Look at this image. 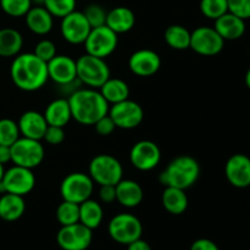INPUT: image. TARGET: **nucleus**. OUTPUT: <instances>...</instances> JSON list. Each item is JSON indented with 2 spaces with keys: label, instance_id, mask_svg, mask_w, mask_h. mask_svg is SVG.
Instances as JSON below:
<instances>
[{
  "label": "nucleus",
  "instance_id": "1",
  "mask_svg": "<svg viewBox=\"0 0 250 250\" xmlns=\"http://www.w3.org/2000/svg\"><path fill=\"white\" fill-rule=\"evenodd\" d=\"M10 76L14 84L23 92H36L49 81L46 62L33 53H20L15 56L10 67Z\"/></svg>",
  "mask_w": 250,
  "mask_h": 250
},
{
  "label": "nucleus",
  "instance_id": "2",
  "mask_svg": "<svg viewBox=\"0 0 250 250\" xmlns=\"http://www.w3.org/2000/svg\"><path fill=\"white\" fill-rule=\"evenodd\" d=\"M72 119L80 125L93 126L103 116L109 114L110 105L99 89L80 88L68 95Z\"/></svg>",
  "mask_w": 250,
  "mask_h": 250
},
{
  "label": "nucleus",
  "instance_id": "3",
  "mask_svg": "<svg viewBox=\"0 0 250 250\" xmlns=\"http://www.w3.org/2000/svg\"><path fill=\"white\" fill-rule=\"evenodd\" d=\"M200 176V165L193 156L180 155L170 161L159 175V181L165 187L188 189L195 185Z\"/></svg>",
  "mask_w": 250,
  "mask_h": 250
},
{
  "label": "nucleus",
  "instance_id": "4",
  "mask_svg": "<svg viewBox=\"0 0 250 250\" xmlns=\"http://www.w3.org/2000/svg\"><path fill=\"white\" fill-rule=\"evenodd\" d=\"M77 78L88 88L99 89L110 78V67L105 59L85 53L76 60Z\"/></svg>",
  "mask_w": 250,
  "mask_h": 250
},
{
  "label": "nucleus",
  "instance_id": "5",
  "mask_svg": "<svg viewBox=\"0 0 250 250\" xmlns=\"http://www.w3.org/2000/svg\"><path fill=\"white\" fill-rule=\"evenodd\" d=\"M88 175L99 186H116L124 178V167L115 156L99 154L89 163Z\"/></svg>",
  "mask_w": 250,
  "mask_h": 250
},
{
  "label": "nucleus",
  "instance_id": "6",
  "mask_svg": "<svg viewBox=\"0 0 250 250\" xmlns=\"http://www.w3.org/2000/svg\"><path fill=\"white\" fill-rule=\"evenodd\" d=\"M107 232L112 241L119 244L128 246L132 242L142 238L143 226L141 220L128 212L117 214L110 220L107 225Z\"/></svg>",
  "mask_w": 250,
  "mask_h": 250
},
{
  "label": "nucleus",
  "instance_id": "7",
  "mask_svg": "<svg viewBox=\"0 0 250 250\" xmlns=\"http://www.w3.org/2000/svg\"><path fill=\"white\" fill-rule=\"evenodd\" d=\"M11 163L14 165L31 168L38 167L44 160L45 150L41 141L20 137L11 146Z\"/></svg>",
  "mask_w": 250,
  "mask_h": 250
},
{
  "label": "nucleus",
  "instance_id": "8",
  "mask_svg": "<svg viewBox=\"0 0 250 250\" xmlns=\"http://www.w3.org/2000/svg\"><path fill=\"white\" fill-rule=\"evenodd\" d=\"M36 182V176L31 168L14 165L12 167L5 170L0 182V194L11 193V194L24 197L34 189Z\"/></svg>",
  "mask_w": 250,
  "mask_h": 250
},
{
  "label": "nucleus",
  "instance_id": "9",
  "mask_svg": "<svg viewBox=\"0 0 250 250\" xmlns=\"http://www.w3.org/2000/svg\"><path fill=\"white\" fill-rule=\"evenodd\" d=\"M94 190V182L89 175L84 172L68 173L60 185V193L62 200L81 203L89 199Z\"/></svg>",
  "mask_w": 250,
  "mask_h": 250
},
{
  "label": "nucleus",
  "instance_id": "10",
  "mask_svg": "<svg viewBox=\"0 0 250 250\" xmlns=\"http://www.w3.org/2000/svg\"><path fill=\"white\" fill-rule=\"evenodd\" d=\"M117 44H119V34L104 24L92 28L83 45L85 48V53L89 55L106 59L116 50Z\"/></svg>",
  "mask_w": 250,
  "mask_h": 250
},
{
  "label": "nucleus",
  "instance_id": "11",
  "mask_svg": "<svg viewBox=\"0 0 250 250\" xmlns=\"http://www.w3.org/2000/svg\"><path fill=\"white\" fill-rule=\"evenodd\" d=\"M225 41L214 27L202 26L190 32V46L202 56H215L222 51Z\"/></svg>",
  "mask_w": 250,
  "mask_h": 250
},
{
  "label": "nucleus",
  "instance_id": "12",
  "mask_svg": "<svg viewBox=\"0 0 250 250\" xmlns=\"http://www.w3.org/2000/svg\"><path fill=\"white\" fill-rule=\"evenodd\" d=\"M59 247L62 250H87L93 241V229L81 222L62 226L56 236Z\"/></svg>",
  "mask_w": 250,
  "mask_h": 250
},
{
  "label": "nucleus",
  "instance_id": "13",
  "mask_svg": "<svg viewBox=\"0 0 250 250\" xmlns=\"http://www.w3.org/2000/svg\"><path fill=\"white\" fill-rule=\"evenodd\" d=\"M109 115L116 125V128L133 129L143 122L144 110L137 102L126 99L111 105Z\"/></svg>",
  "mask_w": 250,
  "mask_h": 250
},
{
  "label": "nucleus",
  "instance_id": "14",
  "mask_svg": "<svg viewBox=\"0 0 250 250\" xmlns=\"http://www.w3.org/2000/svg\"><path fill=\"white\" fill-rule=\"evenodd\" d=\"M90 31H92V27L88 23L82 11L75 10L61 19V36L67 43L73 44V45L83 44Z\"/></svg>",
  "mask_w": 250,
  "mask_h": 250
},
{
  "label": "nucleus",
  "instance_id": "15",
  "mask_svg": "<svg viewBox=\"0 0 250 250\" xmlns=\"http://www.w3.org/2000/svg\"><path fill=\"white\" fill-rule=\"evenodd\" d=\"M129 161L137 170L151 171L160 164L161 150L153 141H139L131 148Z\"/></svg>",
  "mask_w": 250,
  "mask_h": 250
},
{
  "label": "nucleus",
  "instance_id": "16",
  "mask_svg": "<svg viewBox=\"0 0 250 250\" xmlns=\"http://www.w3.org/2000/svg\"><path fill=\"white\" fill-rule=\"evenodd\" d=\"M128 67L138 77H150L160 70L161 58L150 49H139L129 56Z\"/></svg>",
  "mask_w": 250,
  "mask_h": 250
},
{
  "label": "nucleus",
  "instance_id": "17",
  "mask_svg": "<svg viewBox=\"0 0 250 250\" xmlns=\"http://www.w3.org/2000/svg\"><path fill=\"white\" fill-rule=\"evenodd\" d=\"M225 175L229 185L236 188L250 187V158L246 154H234L225 165Z\"/></svg>",
  "mask_w": 250,
  "mask_h": 250
},
{
  "label": "nucleus",
  "instance_id": "18",
  "mask_svg": "<svg viewBox=\"0 0 250 250\" xmlns=\"http://www.w3.org/2000/svg\"><path fill=\"white\" fill-rule=\"evenodd\" d=\"M49 80L58 85L67 84L77 80L76 60L68 55H56L48 63Z\"/></svg>",
  "mask_w": 250,
  "mask_h": 250
},
{
  "label": "nucleus",
  "instance_id": "19",
  "mask_svg": "<svg viewBox=\"0 0 250 250\" xmlns=\"http://www.w3.org/2000/svg\"><path fill=\"white\" fill-rule=\"evenodd\" d=\"M17 125H19L21 137L37 139V141L43 139L46 128L49 126L44 115L38 111H34V110L23 112Z\"/></svg>",
  "mask_w": 250,
  "mask_h": 250
},
{
  "label": "nucleus",
  "instance_id": "20",
  "mask_svg": "<svg viewBox=\"0 0 250 250\" xmlns=\"http://www.w3.org/2000/svg\"><path fill=\"white\" fill-rule=\"evenodd\" d=\"M214 28L216 29L217 33L222 37L225 42L226 41H237L242 38L246 33V20L236 16L232 12H226L215 20Z\"/></svg>",
  "mask_w": 250,
  "mask_h": 250
},
{
  "label": "nucleus",
  "instance_id": "21",
  "mask_svg": "<svg viewBox=\"0 0 250 250\" xmlns=\"http://www.w3.org/2000/svg\"><path fill=\"white\" fill-rule=\"evenodd\" d=\"M116 202L121 207L132 209L143 202L144 190L138 182L122 178L116 186Z\"/></svg>",
  "mask_w": 250,
  "mask_h": 250
},
{
  "label": "nucleus",
  "instance_id": "22",
  "mask_svg": "<svg viewBox=\"0 0 250 250\" xmlns=\"http://www.w3.org/2000/svg\"><path fill=\"white\" fill-rule=\"evenodd\" d=\"M24 20L29 31L37 36L50 33L54 26V16L44 6H32Z\"/></svg>",
  "mask_w": 250,
  "mask_h": 250
},
{
  "label": "nucleus",
  "instance_id": "23",
  "mask_svg": "<svg viewBox=\"0 0 250 250\" xmlns=\"http://www.w3.org/2000/svg\"><path fill=\"white\" fill-rule=\"evenodd\" d=\"M105 24L116 34L127 33L132 31L136 24V15L129 7L117 6L107 11Z\"/></svg>",
  "mask_w": 250,
  "mask_h": 250
},
{
  "label": "nucleus",
  "instance_id": "24",
  "mask_svg": "<svg viewBox=\"0 0 250 250\" xmlns=\"http://www.w3.org/2000/svg\"><path fill=\"white\" fill-rule=\"evenodd\" d=\"M44 117L49 126L65 127L72 119L70 103L67 98H58L46 106Z\"/></svg>",
  "mask_w": 250,
  "mask_h": 250
},
{
  "label": "nucleus",
  "instance_id": "25",
  "mask_svg": "<svg viewBox=\"0 0 250 250\" xmlns=\"http://www.w3.org/2000/svg\"><path fill=\"white\" fill-rule=\"evenodd\" d=\"M26 211V203L23 197L4 193L0 197V219L6 222H14L21 219Z\"/></svg>",
  "mask_w": 250,
  "mask_h": 250
},
{
  "label": "nucleus",
  "instance_id": "26",
  "mask_svg": "<svg viewBox=\"0 0 250 250\" xmlns=\"http://www.w3.org/2000/svg\"><path fill=\"white\" fill-rule=\"evenodd\" d=\"M161 203L168 214L182 215L188 208V197L186 190L175 187H165L161 195Z\"/></svg>",
  "mask_w": 250,
  "mask_h": 250
},
{
  "label": "nucleus",
  "instance_id": "27",
  "mask_svg": "<svg viewBox=\"0 0 250 250\" xmlns=\"http://www.w3.org/2000/svg\"><path fill=\"white\" fill-rule=\"evenodd\" d=\"M23 46V37L15 28L0 29V56L15 58L19 55Z\"/></svg>",
  "mask_w": 250,
  "mask_h": 250
},
{
  "label": "nucleus",
  "instance_id": "28",
  "mask_svg": "<svg viewBox=\"0 0 250 250\" xmlns=\"http://www.w3.org/2000/svg\"><path fill=\"white\" fill-rule=\"evenodd\" d=\"M99 92L102 93L104 99L109 103V105H114L129 99V87L121 78L110 77L99 88Z\"/></svg>",
  "mask_w": 250,
  "mask_h": 250
},
{
  "label": "nucleus",
  "instance_id": "29",
  "mask_svg": "<svg viewBox=\"0 0 250 250\" xmlns=\"http://www.w3.org/2000/svg\"><path fill=\"white\" fill-rule=\"evenodd\" d=\"M104 219V210L100 203L87 199L80 204V222L90 229H97Z\"/></svg>",
  "mask_w": 250,
  "mask_h": 250
},
{
  "label": "nucleus",
  "instance_id": "30",
  "mask_svg": "<svg viewBox=\"0 0 250 250\" xmlns=\"http://www.w3.org/2000/svg\"><path fill=\"white\" fill-rule=\"evenodd\" d=\"M166 44L175 50H186L190 46V32L181 24H171L164 34Z\"/></svg>",
  "mask_w": 250,
  "mask_h": 250
},
{
  "label": "nucleus",
  "instance_id": "31",
  "mask_svg": "<svg viewBox=\"0 0 250 250\" xmlns=\"http://www.w3.org/2000/svg\"><path fill=\"white\" fill-rule=\"evenodd\" d=\"M56 220L61 226H68L80 222V204L62 200L56 209Z\"/></svg>",
  "mask_w": 250,
  "mask_h": 250
},
{
  "label": "nucleus",
  "instance_id": "32",
  "mask_svg": "<svg viewBox=\"0 0 250 250\" xmlns=\"http://www.w3.org/2000/svg\"><path fill=\"white\" fill-rule=\"evenodd\" d=\"M21 137L19 125L11 119L0 120V144L11 146Z\"/></svg>",
  "mask_w": 250,
  "mask_h": 250
},
{
  "label": "nucleus",
  "instance_id": "33",
  "mask_svg": "<svg viewBox=\"0 0 250 250\" xmlns=\"http://www.w3.org/2000/svg\"><path fill=\"white\" fill-rule=\"evenodd\" d=\"M200 11L209 20H217L229 12L227 0H200Z\"/></svg>",
  "mask_w": 250,
  "mask_h": 250
},
{
  "label": "nucleus",
  "instance_id": "34",
  "mask_svg": "<svg viewBox=\"0 0 250 250\" xmlns=\"http://www.w3.org/2000/svg\"><path fill=\"white\" fill-rule=\"evenodd\" d=\"M33 6L31 0H0V7L11 17H24Z\"/></svg>",
  "mask_w": 250,
  "mask_h": 250
},
{
  "label": "nucleus",
  "instance_id": "35",
  "mask_svg": "<svg viewBox=\"0 0 250 250\" xmlns=\"http://www.w3.org/2000/svg\"><path fill=\"white\" fill-rule=\"evenodd\" d=\"M44 7L54 17L62 19L76 10V0H44Z\"/></svg>",
  "mask_w": 250,
  "mask_h": 250
},
{
  "label": "nucleus",
  "instance_id": "36",
  "mask_svg": "<svg viewBox=\"0 0 250 250\" xmlns=\"http://www.w3.org/2000/svg\"><path fill=\"white\" fill-rule=\"evenodd\" d=\"M82 12L84 14L85 19H87L88 23L90 24L92 28L104 26V24L106 23L107 11L102 6V5L93 2V4L87 5Z\"/></svg>",
  "mask_w": 250,
  "mask_h": 250
},
{
  "label": "nucleus",
  "instance_id": "37",
  "mask_svg": "<svg viewBox=\"0 0 250 250\" xmlns=\"http://www.w3.org/2000/svg\"><path fill=\"white\" fill-rule=\"evenodd\" d=\"M33 54L37 58H39L46 63L58 55L56 54V45L54 44V42L49 41V39H42V41H39L36 44V46H34Z\"/></svg>",
  "mask_w": 250,
  "mask_h": 250
},
{
  "label": "nucleus",
  "instance_id": "38",
  "mask_svg": "<svg viewBox=\"0 0 250 250\" xmlns=\"http://www.w3.org/2000/svg\"><path fill=\"white\" fill-rule=\"evenodd\" d=\"M229 11L243 20L250 19V0H227Z\"/></svg>",
  "mask_w": 250,
  "mask_h": 250
},
{
  "label": "nucleus",
  "instance_id": "39",
  "mask_svg": "<svg viewBox=\"0 0 250 250\" xmlns=\"http://www.w3.org/2000/svg\"><path fill=\"white\" fill-rule=\"evenodd\" d=\"M65 136L66 134L65 131H63V127L48 126L43 139L49 146H60L65 141Z\"/></svg>",
  "mask_w": 250,
  "mask_h": 250
},
{
  "label": "nucleus",
  "instance_id": "40",
  "mask_svg": "<svg viewBox=\"0 0 250 250\" xmlns=\"http://www.w3.org/2000/svg\"><path fill=\"white\" fill-rule=\"evenodd\" d=\"M93 126L95 127L97 133L102 137L110 136V134L114 133V131L116 129V125H115V122L112 121V119L110 117L109 114L105 115V116H103L102 119L98 120Z\"/></svg>",
  "mask_w": 250,
  "mask_h": 250
},
{
  "label": "nucleus",
  "instance_id": "41",
  "mask_svg": "<svg viewBox=\"0 0 250 250\" xmlns=\"http://www.w3.org/2000/svg\"><path fill=\"white\" fill-rule=\"evenodd\" d=\"M99 199L104 204H111L116 202V187L111 185L100 186Z\"/></svg>",
  "mask_w": 250,
  "mask_h": 250
},
{
  "label": "nucleus",
  "instance_id": "42",
  "mask_svg": "<svg viewBox=\"0 0 250 250\" xmlns=\"http://www.w3.org/2000/svg\"><path fill=\"white\" fill-rule=\"evenodd\" d=\"M189 250H220L217 244L212 242L211 239L199 238L193 242Z\"/></svg>",
  "mask_w": 250,
  "mask_h": 250
},
{
  "label": "nucleus",
  "instance_id": "43",
  "mask_svg": "<svg viewBox=\"0 0 250 250\" xmlns=\"http://www.w3.org/2000/svg\"><path fill=\"white\" fill-rule=\"evenodd\" d=\"M127 250H151V247L149 246L148 242L139 238L137 239V241L129 243L128 246H127Z\"/></svg>",
  "mask_w": 250,
  "mask_h": 250
},
{
  "label": "nucleus",
  "instance_id": "44",
  "mask_svg": "<svg viewBox=\"0 0 250 250\" xmlns=\"http://www.w3.org/2000/svg\"><path fill=\"white\" fill-rule=\"evenodd\" d=\"M10 161H11V149H10V146L0 144V164L5 165Z\"/></svg>",
  "mask_w": 250,
  "mask_h": 250
},
{
  "label": "nucleus",
  "instance_id": "45",
  "mask_svg": "<svg viewBox=\"0 0 250 250\" xmlns=\"http://www.w3.org/2000/svg\"><path fill=\"white\" fill-rule=\"evenodd\" d=\"M246 85L248 87V89H250V67L246 73Z\"/></svg>",
  "mask_w": 250,
  "mask_h": 250
},
{
  "label": "nucleus",
  "instance_id": "46",
  "mask_svg": "<svg viewBox=\"0 0 250 250\" xmlns=\"http://www.w3.org/2000/svg\"><path fill=\"white\" fill-rule=\"evenodd\" d=\"M31 1L34 6H43L44 5V0H31Z\"/></svg>",
  "mask_w": 250,
  "mask_h": 250
},
{
  "label": "nucleus",
  "instance_id": "47",
  "mask_svg": "<svg viewBox=\"0 0 250 250\" xmlns=\"http://www.w3.org/2000/svg\"><path fill=\"white\" fill-rule=\"evenodd\" d=\"M4 172H5L4 165H1V164H0V182H1V180H2V176H4Z\"/></svg>",
  "mask_w": 250,
  "mask_h": 250
},
{
  "label": "nucleus",
  "instance_id": "48",
  "mask_svg": "<svg viewBox=\"0 0 250 250\" xmlns=\"http://www.w3.org/2000/svg\"><path fill=\"white\" fill-rule=\"evenodd\" d=\"M249 53H250V48H249Z\"/></svg>",
  "mask_w": 250,
  "mask_h": 250
}]
</instances>
